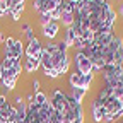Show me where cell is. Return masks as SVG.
<instances>
[{
	"label": "cell",
	"instance_id": "obj_17",
	"mask_svg": "<svg viewBox=\"0 0 123 123\" xmlns=\"http://www.w3.org/2000/svg\"><path fill=\"white\" fill-rule=\"evenodd\" d=\"M22 12H24V4H19V5H15V7L10 10V15H12V19H14V21H19Z\"/></svg>",
	"mask_w": 123,
	"mask_h": 123
},
{
	"label": "cell",
	"instance_id": "obj_19",
	"mask_svg": "<svg viewBox=\"0 0 123 123\" xmlns=\"http://www.w3.org/2000/svg\"><path fill=\"white\" fill-rule=\"evenodd\" d=\"M21 29L24 31V33H27V31H31V26H29L27 22H22V24H21Z\"/></svg>",
	"mask_w": 123,
	"mask_h": 123
},
{
	"label": "cell",
	"instance_id": "obj_12",
	"mask_svg": "<svg viewBox=\"0 0 123 123\" xmlns=\"http://www.w3.org/2000/svg\"><path fill=\"white\" fill-rule=\"evenodd\" d=\"M92 118H94L96 123H101V121H104V118H106L104 108H103L101 103H98L96 99H94V103H92Z\"/></svg>",
	"mask_w": 123,
	"mask_h": 123
},
{
	"label": "cell",
	"instance_id": "obj_21",
	"mask_svg": "<svg viewBox=\"0 0 123 123\" xmlns=\"http://www.w3.org/2000/svg\"><path fill=\"white\" fill-rule=\"evenodd\" d=\"M120 14H121V15H123V4H121V5H120Z\"/></svg>",
	"mask_w": 123,
	"mask_h": 123
},
{
	"label": "cell",
	"instance_id": "obj_8",
	"mask_svg": "<svg viewBox=\"0 0 123 123\" xmlns=\"http://www.w3.org/2000/svg\"><path fill=\"white\" fill-rule=\"evenodd\" d=\"M41 53H43V44H41L39 39L34 36L33 39H29L27 46L24 48V55H26V58H36V60H41Z\"/></svg>",
	"mask_w": 123,
	"mask_h": 123
},
{
	"label": "cell",
	"instance_id": "obj_4",
	"mask_svg": "<svg viewBox=\"0 0 123 123\" xmlns=\"http://www.w3.org/2000/svg\"><path fill=\"white\" fill-rule=\"evenodd\" d=\"M50 103L55 111V123H84L82 104L67 96L65 92H62L60 89L53 91Z\"/></svg>",
	"mask_w": 123,
	"mask_h": 123
},
{
	"label": "cell",
	"instance_id": "obj_3",
	"mask_svg": "<svg viewBox=\"0 0 123 123\" xmlns=\"http://www.w3.org/2000/svg\"><path fill=\"white\" fill-rule=\"evenodd\" d=\"M41 68L46 77L56 79L63 75L70 68V56H68V46L65 41L60 43H48L43 46L41 53Z\"/></svg>",
	"mask_w": 123,
	"mask_h": 123
},
{
	"label": "cell",
	"instance_id": "obj_15",
	"mask_svg": "<svg viewBox=\"0 0 123 123\" xmlns=\"http://www.w3.org/2000/svg\"><path fill=\"white\" fill-rule=\"evenodd\" d=\"M63 41L67 43V46H74V41H75V31L72 29V26L65 29V39H63Z\"/></svg>",
	"mask_w": 123,
	"mask_h": 123
},
{
	"label": "cell",
	"instance_id": "obj_22",
	"mask_svg": "<svg viewBox=\"0 0 123 123\" xmlns=\"http://www.w3.org/2000/svg\"><path fill=\"white\" fill-rule=\"evenodd\" d=\"M0 41H2V33H0Z\"/></svg>",
	"mask_w": 123,
	"mask_h": 123
},
{
	"label": "cell",
	"instance_id": "obj_11",
	"mask_svg": "<svg viewBox=\"0 0 123 123\" xmlns=\"http://www.w3.org/2000/svg\"><path fill=\"white\" fill-rule=\"evenodd\" d=\"M58 31H60V22H58V21H51L50 24H46V26L43 27V34H44V38L53 39V38L58 34Z\"/></svg>",
	"mask_w": 123,
	"mask_h": 123
},
{
	"label": "cell",
	"instance_id": "obj_6",
	"mask_svg": "<svg viewBox=\"0 0 123 123\" xmlns=\"http://www.w3.org/2000/svg\"><path fill=\"white\" fill-rule=\"evenodd\" d=\"M92 79H94V74H80V72H77L74 70L68 77V84H70V89H75V87H79V89H89Z\"/></svg>",
	"mask_w": 123,
	"mask_h": 123
},
{
	"label": "cell",
	"instance_id": "obj_7",
	"mask_svg": "<svg viewBox=\"0 0 123 123\" xmlns=\"http://www.w3.org/2000/svg\"><path fill=\"white\" fill-rule=\"evenodd\" d=\"M74 65H75V70L80 72V74H94L92 62L84 55V51H75V55H74Z\"/></svg>",
	"mask_w": 123,
	"mask_h": 123
},
{
	"label": "cell",
	"instance_id": "obj_16",
	"mask_svg": "<svg viewBox=\"0 0 123 123\" xmlns=\"http://www.w3.org/2000/svg\"><path fill=\"white\" fill-rule=\"evenodd\" d=\"M86 89H79V87H75V89H72V94H70V98H74L77 103H82V99H84V96H86Z\"/></svg>",
	"mask_w": 123,
	"mask_h": 123
},
{
	"label": "cell",
	"instance_id": "obj_14",
	"mask_svg": "<svg viewBox=\"0 0 123 123\" xmlns=\"http://www.w3.org/2000/svg\"><path fill=\"white\" fill-rule=\"evenodd\" d=\"M33 103L34 104H38V106H43V104H46L48 103V98H46V94L44 92H36V94H33Z\"/></svg>",
	"mask_w": 123,
	"mask_h": 123
},
{
	"label": "cell",
	"instance_id": "obj_9",
	"mask_svg": "<svg viewBox=\"0 0 123 123\" xmlns=\"http://www.w3.org/2000/svg\"><path fill=\"white\" fill-rule=\"evenodd\" d=\"M103 79L104 82H111L115 79L123 75V65H111V67H104L103 70Z\"/></svg>",
	"mask_w": 123,
	"mask_h": 123
},
{
	"label": "cell",
	"instance_id": "obj_13",
	"mask_svg": "<svg viewBox=\"0 0 123 123\" xmlns=\"http://www.w3.org/2000/svg\"><path fill=\"white\" fill-rule=\"evenodd\" d=\"M39 67H41V60H36V58H26L24 60V65H22V68L26 72H29V74L36 72Z\"/></svg>",
	"mask_w": 123,
	"mask_h": 123
},
{
	"label": "cell",
	"instance_id": "obj_5",
	"mask_svg": "<svg viewBox=\"0 0 123 123\" xmlns=\"http://www.w3.org/2000/svg\"><path fill=\"white\" fill-rule=\"evenodd\" d=\"M4 58H12V60H21L24 56V44L19 39L14 38H7L4 41Z\"/></svg>",
	"mask_w": 123,
	"mask_h": 123
},
{
	"label": "cell",
	"instance_id": "obj_18",
	"mask_svg": "<svg viewBox=\"0 0 123 123\" xmlns=\"http://www.w3.org/2000/svg\"><path fill=\"white\" fill-rule=\"evenodd\" d=\"M33 89H34V94H36V92H39V80H38V79L33 80Z\"/></svg>",
	"mask_w": 123,
	"mask_h": 123
},
{
	"label": "cell",
	"instance_id": "obj_10",
	"mask_svg": "<svg viewBox=\"0 0 123 123\" xmlns=\"http://www.w3.org/2000/svg\"><path fill=\"white\" fill-rule=\"evenodd\" d=\"M60 22L63 24L65 27H70L74 24V5L70 2H65L63 12H62V17H60Z\"/></svg>",
	"mask_w": 123,
	"mask_h": 123
},
{
	"label": "cell",
	"instance_id": "obj_2",
	"mask_svg": "<svg viewBox=\"0 0 123 123\" xmlns=\"http://www.w3.org/2000/svg\"><path fill=\"white\" fill-rule=\"evenodd\" d=\"M84 55L92 62L94 72H101L104 67L123 65V39L111 33L99 34L89 43L84 50Z\"/></svg>",
	"mask_w": 123,
	"mask_h": 123
},
{
	"label": "cell",
	"instance_id": "obj_1",
	"mask_svg": "<svg viewBox=\"0 0 123 123\" xmlns=\"http://www.w3.org/2000/svg\"><path fill=\"white\" fill-rule=\"evenodd\" d=\"M116 22V12L108 4V0H80L74 7L75 38L84 43V48L92 43L96 36L111 33Z\"/></svg>",
	"mask_w": 123,
	"mask_h": 123
},
{
	"label": "cell",
	"instance_id": "obj_20",
	"mask_svg": "<svg viewBox=\"0 0 123 123\" xmlns=\"http://www.w3.org/2000/svg\"><path fill=\"white\" fill-rule=\"evenodd\" d=\"M68 2H70V4H72V5H74V7H75V5H77V4H79V2H80V0H68Z\"/></svg>",
	"mask_w": 123,
	"mask_h": 123
}]
</instances>
